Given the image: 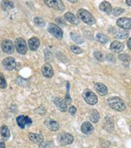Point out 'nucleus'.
Wrapping results in <instances>:
<instances>
[{
	"label": "nucleus",
	"mask_w": 131,
	"mask_h": 148,
	"mask_svg": "<svg viewBox=\"0 0 131 148\" xmlns=\"http://www.w3.org/2000/svg\"><path fill=\"white\" fill-rule=\"evenodd\" d=\"M106 58L108 61H112V62H114L115 60V57H114V56H113L112 54H108V56H107Z\"/></svg>",
	"instance_id": "obj_38"
},
{
	"label": "nucleus",
	"mask_w": 131,
	"mask_h": 148,
	"mask_svg": "<svg viewBox=\"0 0 131 148\" xmlns=\"http://www.w3.org/2000/svg\"><path fill=\"white\" fill-rule=\"evenodd\" d=\"M94 56L95 58H96L98 61H102L104 60V56L101 52L100 51H95L94 53Z\"/></svg>",
	"instance_id": "obj_34"
},
{
	"label": "nucleus",
	"mask_w": 131,
	"mask_h": 148,
	"mask_svg": "<svg viewBox=\"0 0 131 148\" xmlns=\"http://www.w3.org/2000/svg\"><path fill=\"white\" fill-rule=\"evenodd\" d=\"M0 148H6V145L3 141H0Z\"/></svg>",
	"instance_id": "obj_39"
},
{
	"label": "nucleus",
	"mask_w": 131,
	"mask_h": 148,
	"mask_svg": "<svg viewBox=\"0 0 131 148\" xmlns=\"http://www.w3.org/2000/svg\"><path fill=\"white\" fill-rule=\"evenodd\" d=\"M96 40L102 44H106L108 42L109 38L107 36L102 34V33H98L96 36Z\"/></svg>",
	"instance_id": "obj_26"
},
{
	"label": "nucleus",
	"mask_w": 131,
	"mask_h": 148,
	"mask_svg": "<svg viewBox=\"0 0 131 148\" xmlns=\"http://www.w3.org/2000/svg\"><path fill=\"white\" fill-rule=\"evenodd\" d=\"M64 18L66 21H68L69 23L72 24L74 25H77L79 24V19L77 18V16L75 15H73V13H71V12H67L64 15Z\"/></svg>",
	"instance_id": "obj_22"
},
{
	"label": "nucleus",
	"mask_w": 131,
	"mask_h": 148,
	"mask_svg": "<svg viewBox=\"0 0 131 148\" xmlns=\"http://www.w3.org/2000/svg\"><path fill=\"white\" fill-rule=\"evenodd\" d=\"M2 64H3L5 69H7V71H13V69H15L16 66L15 59L11 57H9L4 59L2 61Z\"/></svg>",
	"instance_id": "obj_9"
},
{
	"label": "nucleus",
	"mask_w": 131,
	"mask_h": 148,
	"mask_svg": "<svg viewBox=\"0 0 131 148\" xmlns=\"http://www.w3.org/2000/svg\"><path fill=\"white\" fill-rule=\"evenodd\" d=\"M55 21H56V22L58 23V25L62 26V27H65V26L66 25V23L65 22V21H64L62 18L58 17V18H56Z\"/></svg>",
	"instance_id": "obj_36"
},
{
	"label": "nucleus",
	"mask_w": 131,
	"mask_h": 148,
	"mask_svg": "<svg viewBox=\"0 0 131 148\" xmlns=\"http://www.w3.org/2000/svg\"><path fill=\"white\" fill-rule=\"evenodd\" d=\"M45 3L49 8L58 11H64L65 6L61 0H44Z\"/></svg>",
	"instance_id": "obj_6"
},
{
	"label": "nucleus",
	"mask_w": 131,
	"mask_h": 148,
	"mask_svg": "<svg viewBox=\"0 0 131 148\" xmlns=\"http://www.w3.org/2000/svg\"><path fill=\"white\" fill-rule=\"evenodd\" d=\"M0 134H1V136L4 140H8L11 136L9 128L7 126L5 125H2L0 127Z\"/></svg>",
	"instance_id": "obj_24"
},
{
	"label": "nucleus",
	"mask_w": 131,
	"mask_h": 148,
	"mask_svg": "<svg viewBox=\"0 0 131 148\" xmlns=\"http://www.w3.org/2000/svg\"><path fill=\"white\" fill-rule=\"evenodd\" d=\"M68 1H69L70 2H71V3H76V2H77L78 0H68Z\"/></svg>",
	"instance_id": "obj_42"
},
{
	"label": "nucleus",
	"mask_w": 131,
	"mask_h": 148,
	"mask_svg": "<svg viewBox=\"0 0 131 148\" xmlns=\"http://www.w3.org/2000/svg\"><path fill=\"white\" fill-rule=\"evenodd\" d=\"M129 36V33L126 30H117L115 33V38L119 39H125Z\"/></svg>",
	"instance_id": "obj_27"
},
{
	"label": "nucleus",
	"mask_w": 131,
	"mask_h": 148,
	"mask_svg": "<svg viewBox=\"0 0 131 148\" xmlns=\"http://www.w3.org/2000/svg\"><path fill=\"white\" fill-rule=\"evenodd\" d=\"M52 144L51 142H43L41 144L39 145V148H52Z\"/></svg>",
	"instance_id": "obj_33"
},
{
	"label": "nucleus",
	"mask_w": 131,
	"mask_h": 148,
	"mask_svg": "<svg viewBox=\"0 0 131 148\" xmlns=\"http://www.w3.org/2000/svg\"><path fill=\"white\" fill-rule=\"evenodd\" d=\"M70 36L71 39H72V40H73V41L78 44H82V43H83V42H84L83 41V40L82 39V38L79 35H78L75 32H71Z\"/></svg>",
	"instance_id": "obj_28"
},
{
	"label": "nucleus",
	"mask_w": 131,
	"mask_h": 148,
	"mask_svg": "<svg viewBox=\"0 0 131 148\" xmlns=\"http://www.w3.org/2000/svg\"><path fill=\"white\" fill-rule=\"evenodd\" d=\"M124 10L123 9L120 8H115L114 9H112V11H111V13H113V15L115 16H119L120 15H121L123 13H124Z\"/></svg>",
	"instance_id": "obj_31"
},
{
	"label": "nucleus",
	"mask_w": 131,
	"mask_h": 148,
	"mask_svg": "<svg viewBox=\"0 0 131 148\" xmlns=\"http://www.w3.org/2000/svg\"><path fill=\"white\" fill-rule=\"evenodd\" d=\"M34 21L35 25L39 27H44L45 26V21L41 17L39 16H35L34 18Z\"/></svg>",
	"instance_id": "obj_29"
},
{
	"label": "nucleus",
	"mask_w": 131,
	"mask_h": 148,
	"mask_svg": "<svg viewBox=\"0 0 131 148\" xmlns=\"http://www.w3.org/2000/svg\"><path fill=\"white\" fill-rule=\"evenodd\" d=\"M81 130L82 133L84 134L89 135L93 132L94 127L91 123L86 121L82 124L81 126Z\"/></svg>",
	"instance_id": "obj_18"
},
{
	"label": "nucleus",
	"mask_w": 131,
	"mask_h": 148,
	"mask_svg": "<svg viewBox=\"0 0 131 148\" xmlns=\"http://www.w3.org/2000/svg\"><path fill=\"white\" fill-rule=\"evenodd\" d=\"M117 25L124 30H130L131 26V20L130 18L122 17L117 19Z\"/></svg>",
	"instance_id": "obj_12"
},
{
	"label": "nucleus",
	"mask_w": 131,
	"mask_h": 148,
	"mask_svg": "<svg viewBox=\"0 0 131 148\" xmlns=\"http://www.w3.org/2000/svg\"><path fill=\"white\" fill-rule=\"evenodd\" d=\"M107 103H108V106L114 111L121 112L125 111L126 109L125 102L119 97L114 96L109 97L107 100Z\"/></svg>",
	"instance_id": "obj_1"
},
{
	"label": "nucleus",
	"mask_w": 131,
	"mask_h": 148,
	"mask_svg": "<svg viewBox=\"0 0 131 148\" xmlns=\"http://www.w3.org/2000/svg\"><path fill=\"white\" fill-rule=\"evenodd\" d=\"M99 9H100L104 13L109 15L111 13V11H112V7H111V4L108 1H102V3L99 5Z\"/></svg>",
	"instance_id": "obj_21"
},
{
	"label": "nucleus",
	"mask_w": 131,
	"mask_h": 148,
	"mask_svg": "<svg viewBox=\"0 0 131 148\" xmlns=\"http://www.w3.org/2000/svg\"><path fill=\"white\" fill-rule=\"evenodd\" d=\"M48 31L51 35L56 39L60 40L63 37V31L58 25L53 23H50L48 26Z\"/></svg>",
	"instance_id": "obj_5"
},
{
	"label": "nucleus",
	"mask_w": 131,
	"mask_h": 148,
	"mask_svg": "<svg viewBox=\"0 0 131 148\" xmlns=\"http://www.w3.org/2000/svg\"><path fill=\"white\" fill-rule=\"evenodd\" d=\"M119 59L123 61H128L130 57L128 54H121L119 56Z\"/></svg>",
	"instance_id": "obj_35"
},
{
	"label": "nucleus",
	"mask_w": 131,
	"mask_h": 148,
	"mask_svg": "<svg viewBox=\"0 0 131 148\" xmlns=\"http://www.w3.org/2000/svg\"><path fill=\"white\" fill-rule=\"evenodd\" d=\"M77 16L78 19L83 21V23L87 24V25H92L96 23V20H95L93 15L86 9H79L77 12Z\"/></svg>",
	"instance_id": "obj_2"
},
{
	"label": "nucleus",
	"mask_w": 131,
	"mask_h": 148,
	"mask_svg": "<svg viewBox=\"0 0 131 148\" xmlns=\"http://www.w3.org/2000/svg\"><path fill=\"white\" fill-rule=\"evenodd\" d=\"M40 45L39 40L36 37H33L30 38L28 41V46H29L30 49L33 51H37L39 48Z\"/></svg>",
	"instance_id": "obj_20"
},
{
	"label": "nucleus",
	"mask_w": 131,
	"mask_h": 148,
	"mask_svg": "<svg viewBox=\"0 0 131 148\" xmlns=\"http://www.w3.org/2000/svg\"><path fill=\"white\" fill-rule=\"evenodd\" d=\"M15 47L16 51L20 55H25L28 51L26 42L22 38H16L15 41Z\"/></svg>",
	"instance_id": "obj_4"
},
{
	"label": "nucleus",
	"mask_w": 131,
	"mask_h": 148,
	"mask_svg": "<svg viewBox=\"0 0 131 148\" xmlns=\"http://www.w3.org/2000/svg\"><path fill=\"white\" fill-rule=\"evenodd\" d=\"M16 123L21 129H24L26 125H32V120L28 116L20 115L16 118Z\"/></svg>",
	"instance_id": "obj_8"
},
{
	"label": "nucleus",
	"mask_w": 131,
	"mask_h": 148,
	"mask_svg": "<svg viewBox=\"0 0 131 148\" xmlns=\"http://www.w3.org/2000/svg\"><path fill=\"white\" fill-rule=\"evenodd\" d=\"M83 98L85 102L90 106H94L98 102V97L94 93L89 89L85 90L82 94Z\"/></svg>",
	"instance_id": "obj_3"
},
{
	"label": "nucleus",
	"mask_w": 131,
	"mask_h": 148,
	"mask_svg": "<svg viewBox=\"0 0 131 148\" xmlns=\"http://www.w3.org/2000/svg\"><path fill=\"white\" fill-rule=\"evenodd\" d=\"M41 73L46 78H52L54 75V70L52 66L49 63H45L42 66Z\"/></svg>",
	"instance_id": "obj_14"
},
{
	"label": "nucleus",
	"mask_w": 131,
	"mask_h": 148,
	"mask_svg": "<svg viewBox=\"0 0 131 148\" xmlns=\"http://www.w3.org/2000/svg\"><path fill=\"white\" fill-rule=\"evenodd\" d=\"M102 126L104 129L108 132H112L114 129V122L113 119L110 116L105 117L102 123Z\"/></svg>",
	"instance_id": "obj_11"
},
{
	"label": "nucleus",
	"mask_w": 131,
	"mask_h": 148,
	"mask_svg": "<svg viewBox=\"0 0 131 148\" xmlns=\"http://www.w3.org/2000/svg\"><path fill=\"white\" fill-rule=\"evenodd\" d=\"M44 124L45 126H46L49 130L53 131V132H56V131L58 130L59 128H60L59 124L57 123L56 121L51 120V119H46V120L44 121Z\"/></svg>",
	"instance_id": "obj_15"
},
{
	"label": "nucleus",
	"mask_w": 131,
	"mask_h": 148,
	"mask_svg": "<svg viewBox=\"0 0 131 148\" xmlns=\"http://www.w3.org/2000/svg\"><path fill=\"white\" fill-rule=\"evenodd\" d=\"M94 89L96 90V92L98 94L100 95L104 96L108 94V88L106 87V85H104V84L96 82L94 84Z\"/></svg>",
	"instance_id": "obj_16"
},
{
	"label": "nucleus",
	"mask_w": 131,
	"mask_h": 148,
	"mask_svg": "<svg viewBox=\"0 0 131 148\" xmlns=\"http://www.w3.org/2000/svg\"><path fill=\"white\" fill-rule=\"evenodd\" d=\"M1 8L3 11H8L15 8V5L9 0H3L1 3Z\"/></svg>",
	"instance_id": "obj_25"
},
{
	"label": "nucleus",
	"mask_w": 131,
	"mask_h": 148,
	"mask_svg": "<svg viewBox=\"0 0 131 148\" xmlns=\"http://www.w3.org/2000/svg\"><path fill=\"white\" fill-rule=\"evenodd\" d=\"M124 47H125V46H124L123 43L119 41H114L111 44L109 49L111 51L115 52V53H120V52L123 51Z\"/></svg>",
	"instance_id": "obj_19"
},
{
	"label": "nucleus",
	"mask_w": 131,
	"mask_h": 148,
	"mask_svg": "<svg viewBox=\"0 0 131 148\" xmlns=\"http://www.w3.org/2000/svg\"><path fill=\"white\" fill-rule=\"evenodd\" d=\"M130 42H131V38H129L127 42V45H128V49H131V45H130Z\"/></svg>",
	"instance_id": "obj_40"
},
{
	"label": "nucleus",
	"mask_w": 131,
	"mask_h": 148,
	"mask_svg": "<svg viewBox=\"0 0 131 148\" xmlns=\"http://www.w3.org/2000/svg\"><path fill=\"white\" fill-rule=\"evenodd\" d=\"M54 103L55 105L56 108L62 113L67 111L68 106L65 100L60 98V97H56L54 99Z\"/></svg>",
	"instance_id": "obj_13"
},
{
	"label": "nucleus",
	"mask_w": 131,
	"mask_h": 148,
	"mask_svg": "<svg viewBox=\"0 0 131 148\" xmlns=\"http://www.w3.org/2000/svg\"><path fill=\"white\" fill-rule=\"evenodd\" d=\"M100 115L98 111L96 110V109H92L90 112L89 119L92 123H97L100 121Z\"/></svg>",
	"instance_id": "obj_23"
},
{
	"label": "nucleus",
	"mask_w": 131,
	"mask_h": 148,
	"mask_svg": "<svg viewBox=\"0 0 131 148\" xmlns=\"http://www.w3.org/2000/svg\"><path fill=\"white\" fill-rule=\"evenodd\" d=\"M70 49L71 51L73 52V53L75 54H81L83 53V49L81 48V47H78L77 46H71L70 47Z\"/></svg>",
	"instance_id": "obj_32"
},
{
	"label": "nucleus",
	"mask_w": 131,
	"mask_h": 148,
	"mask_svg": "<svg viewBox=\"0 0 131 148\" xmlns=\"http://www.w3.org/2000/svg\"><path fill=\"white\" fill-rule=\"evenodd\" d=\"M28 138H29L30 140L37 145H40L41 143L44 142L43 136L41 134H39L30 132L28 134Z\"/></svg>",
	"instance_id": "obj_17"
},
{
	"label": "nucleus",
	"mask_w": 131,
	"mask_h": 148,
	"mask_svg": "<svg viewBox=\"0 0 131 148\" xmlns=\"http://www.w3.org/2000/svg\"><path fill=\"white\" fill-rule=\"evenodd\" d=\"M73 140H74V137L70 133H63L59 137V142L63 146L71 144Z\"/></svg>",
	"instance_id": "obj_7"
},
{
	"label": "nucleus",
	"mask_w": 131,
	"mask_h": 148,
	"mask_svg": "<svg viewBox=\"0 0 131 148\" xmlns=\"http://www.w3.org/2000/svg\"><path fill=\"white\" fill-rule=\"evenodd\" d=\"M7 86V82L3 73H0V88L1 89H5Z\"/></svg>",
	"instance_id": "obj_30"
},
{
	"label": "nucleus",
	"mask_w": 131,
	"mask_h": 148,
	"mask_svg": "<svg viewBox=\"0 0 131 148\" xmlns=\"http://www.w3.org/2000/svg\"><path fill=\"white\" fill-rule=\"evenodd\" d=\"M1 48L4 53L7 54H12L14 52L13 44L9 40H4L1 42Z\"/></svg>",
	"instance_id": "obj_10"
},
{
	"label": "nucleus",
	"mask_w": 131,
	"mask_h": 148,
	"mask_svg": "<svg viewBox=\"0 0 131 148\" xmlns=\"http://www.w3.org/2000/svg\"><path fill=\"white\" fill-rule=\"evenodd\" d=\"M126 3H127L128 6L131 5V0H126Z\"/></svg>",
	"instance_id": "obj_41"
},
{
	"label": "nucleus",
	"mask_w": 131,
	"mask_h": 148,
	"mask_svg": "<svg viewBox=\"0 0 131 148\" xmlns=\"http://www.w3.org/2000/svg\"><path fill=\"white\" fill-rule=\"evenodd\" d=\"M68 111H69V113H70L71 115H75L76 112H77V109H76V107L75 106H71L70 108L68 109Z\"/></svg>",
	"instance_id": "obj_37"
}]
</instances>
